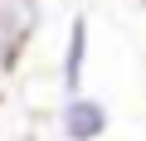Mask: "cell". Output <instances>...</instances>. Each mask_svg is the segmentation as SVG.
I'll return each instance as SVG.
<instances>
[{"mask_svg":"<svg viewBox=\"0 0 146 141\" xmlns=\"http://www.w3.org/2000/svg\"><path fill=\"white\" fill-rule=\"evenodd\" d=\"M107 126H112L107 102H98L93 93H63V107H58V136L63 141H102Z\"/></svg>","mask_w":146,"mask_h":141,"instance_id":"cell-1","label":"cell"},{"mask_svg":"<svg viewBox=\"0 0 146 141\" xmlns=\"http://www.w3.org/2000/svg\"><path fill=\"white\" fill-rule=\"evenodd\" d=\"M88 44H93V24H88V15H73V20H68V39H63V58H58V83H63V93H83Z\"/></svg>","mask_w":146,"mask_h":141,"instance_id":"cell-2","label":"cell"},{"mask_svg":"<svg viewBox=\"0 0 146 141\" xmlns=\"http://www.w3.org/2000/svg\"><path fill=\"white\" fill-rule=\"evenodd\" d=\"M39 20H44V0H0V34L15 49H25L34 39Z\"/></svg>","mask_w":146,"mask_h":141,"instance_id":"cell-3","label":"cell"},{"mask_svg":"<svg viewBox=\"0 0 146 141\" xmlns=\"http://www.w3.org/2000/svg\"><path fill=\"white\" fill-rule=\"evenodd\" d=\"M20 54H25V49H15L5 34H0V78H10V68H15V58H20Z\"/></svg>","mask_w":146,"mask_h":141,"instance_id":"cell-4","label":"cell"},{"mask_svg":"<svg viewBox=\"0 0 146 141\" xmlns=\"http://www.w3.org/2000/svg\"><path fill=\"white\" fill-rule=\"evenodd\" d=\"M141 10H146V0H141Z\"/></svg>","mask_w":146,"mask_h":141,"instance_id":"cell-5","label":"cell"},{"mask_svg":"<svg viewBox=\"0 0 146 141\" xmlns=\"http://www.w3.org/2000/svg\"><path fill=\"white\" fill-rule=\"evenodd\" d=\"M0 83H5V78H0Z\"/></svg>","mask_w":146,"mask_h":141,"instance_id":"cell-6","label":"cell"}]
</instances>
